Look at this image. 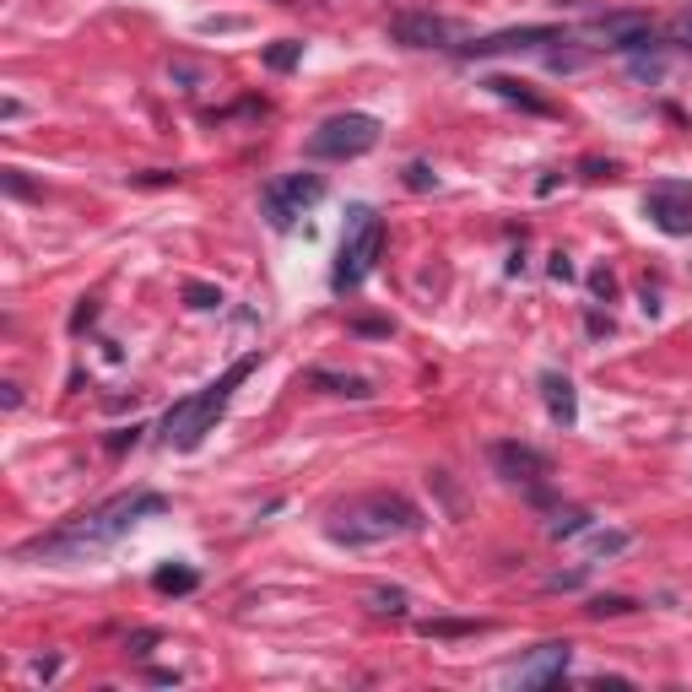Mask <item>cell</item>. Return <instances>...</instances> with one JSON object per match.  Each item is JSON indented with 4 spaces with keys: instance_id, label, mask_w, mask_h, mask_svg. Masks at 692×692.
Listing matches in <instances>:
<instances>
[{
    "instance_id": "6",
    "label": "cell",
    "mask_w": 692,
    "mask_h": 692,
    "mask_svg": "<svg viewBox=\"0 0 692 692\" xmlns=\"http://www.w3.org/2000/svg\"><path fill=\"white\" fill-rule=\"evenodd\" d=\"M319 201H325V179H319V173H276L260 190V211L276 233H287L292 222H298L303 211H314Z\"/></svg>"
},
{
    "instance_id": "37",
    "label": "cell",
    "mask_w": 692,
    "mask_h": 692,
    "mask_svg": "<svg viewBox=\"0 0 692 692\" xmlns=\"http://www.w3.org/2000/svg\"><path fill=\"white\" fill-rule=\"evenodd\" d=\"M584 325H590V336H611V319H606V314H590Z\"/></svg>"
},
{
    "instance_id": "17",
    "label": "cell",
    "mask_w": 692,
    "mask_h": 692,
    "mask_svg": "<svg viewBox=\"0 0 692 692\" xmlns=\"http://www.w3.org/2000/svg\"><path fill=\"white\" fill-rule=\"evenodd\" d=\"M428 638H471V633H487V622L476 617H433V622H417Z\"/></svg>"
},
{
    "instance_id": "16",
    "label": "cell",
    "mask_w": 692,
    "mask_h": 692,
    "mask_svg": "<svg viewBox=\"0 0 692 692\" xmlns=\"http://www.w3.org/2000/svg\"><path fill=\"white\" fill-rule=\"evenodd\" d=\"M152 590L157 595H195V590H201V574H195L190 563H163L152 574Z\"/></svg>"
},
{
    "instance_id": "36",
    "label": "cell",
    "mask_w": 692,
    "mask_h": 692,
    "mask_svg": "<svg viewBox=\"0 0 692 692\" xmlns=\"http://www.w3.org/2000/svg\"><path fill=\"white\" fill-rule=\"evenodd\" d=\"M173 179H179V173H168V168H152V173H141L136 184H173Z\"/></svg>"
},
{
    "instance_id": "33",
    "label": "cell",
    "mask_w": 692,
    "mask_h": 692,
    "mask_svg": "<svg viewBox=\"0 0 692 692\" xmlns=\"http://www.w3.org/2000/svg\"><path fill=\"white\" fill-rule=\"evenodd\" d=\"M60 671V655H49V660H33V676H38V682H49V676H55Z\"/></svg>"
},
{
    "instance_id": "27",
    "label": "cell",
    "mask_w": 692,
    "mask_h": 692,
    "mask_svg": "<svg viewBox=\"0 0 692 692\" xmlns=\"http://www.w3.org/2000/svg\"><path fill=\"white\" fill-rule=\"evenodd\" d=\"M574 276H579V271H574V260H568L563 249H557V255H552V282H574Z\"/></svg>"
},
{
    "instance_id": "30",
    "label": "cell",
    "mask_w": 692,
    "mask_h": 692,
    "mask_svg": "<svg viewBox=\"0 0 692 692\" xmlns=\"http://www.w3.org/2000/svg\"><path fill=\"white\" fill-rule=\"evenodd\" d=\"M92 319H98V303H92V298H87V303H82V309H76V314H71V330H76V336H82V330L92 325Z\"/></svg>"
},
{
    "instance_id": "13",
    "label": "cell",
    "mask_w": 692,
    "mask_h": 692,
    "mask_svg": "<svg viewBox=\"0 0 692 692\" xmlns=\"http://www.w3.org/2000/svg\"><path fill=\"white\" fill-rule=\"evenodd\" d=\"M541 401H547V417L557 422V428H574L579 422V390H574L568 374L547 368V374H541Z\"/></svg>"
},
{
    "instance_id": "35",
    "label": "cell",
    "mask_w": 692,
    "mask_h": 692,
    "mask_svg": "<svg viewBox=\"0 0 692 692\" xmlns=\"http://www.w3.org/2000/svg\"><path fill=\"white\" fill-rule=\"evenodd\" d=\"M590 287L601 292V298H611V292H617V282H611V271H595V276H590Z\"/></svg>"
},
{
    "instance_id": "21",
    "label": "cell",
    "mask_w": 692,
    "mask_h": 692,
    "mask_svg": "<svg viewBox=\"0 0 692 692\" xmlns=\"http://www.w3.org/2000/svg\"><path fill=\"white\" fill-rule=\"evenodd\" d=\"M298 60H303V44H298V38H276V44L265 49V65H271V71H292Z\"/></svg>"
},
{
    "instance_id": "29",
    "label": "cell",
    "mask_w": 692,
    "mask_h": 692,
    "mask_svg": "<svg viewBox=\"0 0 692 692\" xmlns=\"http://www.w3.org/2000/svg\"><path fill=\"white\" fill-rule=\"evenodd\" d=\"M584 179H617V163H595V157H584Z\"/></svg>"
},
{
    "instance_id": "38",
    "label": "cell",
    "mask_w": 692,
    "mask_h": 692,
    "mask_svg": "<svg viewBox=\"0 0 692 692\" xmlns=\"http://www.w3.org/2000/svg\"><path fill=\"white\" fill-rule=\"evenodd\" d=\"M0 390H6V395H0V401H6V411L22 406V390H17V384H0Z\"/></svg>"
},
{
    "instance_id": "23",
    "label": "cell",
    "mask_w": 692,
    "mask_h": 692,
    "mask_svg": "<svg viewBox=\"0 0 692 692\" xmlns=\"http://www.w3.org/2000/svg\"><path fill=\"white\" fill-rule=\"evenodd\" d=\"M628 547H633L628 530H595V536H590V552L595 557H617V552H628Z\"/></svg>"
},
{
    "instance_id": "19",
    "label": "cell",
    "mask_w": 692,
    "mask_h": 692,
    "mask_svg": "<svg viewBox=\"0 0 692 692\" xmlns=\"http://www.w3.org/2000/svg\"><path fill=\"white\" fill-rule=\"evenodd\" d=\"M368 601H374L379 617H406L411 595H406V590H395V584H374V590H368Z\"/></svg>"
},
{
    "instance_id": "18",
    "label": "cell",
    "mask_w": 692,
    "mask_h": 692,
    "mask_svg": "<svg viewBox=\"0 0 692 692\" xmlns=\"http://www.w3.org/2000/svg\"><path fill=\"white\" fill-rule=\"evenodd\" d=\"M584 530H590V509H557L547 519V536L552 541H574V536H584Z\"/></svg>"
},
{
    "instance_id": "28",
    "label": "cell",
    "mask_w": 692,
    "mask_h": 692,
    "mask_svg": "<svg viewBox=\"0 0 692 692\" xmlns=\"http://www.w3.org/2000/svg\"><path fill=\"white\" fill-rule=\"evenodd\" d=\"M671 38H676L682 49H692V11H682V17L671 22Z\"/></svg>"
},
{
    "instance_id": "8",
    "label": "cell",
    "mask_w": 692,
    "mask_h": 692,
    "mask_svg": "<svg viewBox=\"0 0 692 692\" xmlns=\"http://www.w3.org/2000/svg\"><path fill=\"white\" fill-rule=\"evenodd\" d=\"M487 455H492V465H498V476H503V482L530 487V498H541V492H547L552 460L541 455L536 444H519V438H498V444H492Z\"/></svg>"
},
{
    "instance_id": "1",
    "label": "cell",
    "mask_w": 692,
    "mask_h": 692,
    "mask_svg": "<svg viewBox=\"0 0 692 692\" xmlns=\"http://www.w3.org/2000/svg\"><path fill=\"white\" fill-rule=\"evenodd\" d=\"M157 514H168L163 492H119V498L98 503V509L76 514L71 525L49 530V536L28 541V547H17V563H33V557H44V563H82V557L109 552L119 536H130L141 519H157Z\"/></svg>"
},
{
    "instance_id": "22",
    "label": "cell",
    "mask_w": 692,
    "mask_h": 692,
    "mask_svg": "<svg viewBox=\"0 0 692 692\" xmlns=\"http://www.w3.org/2000/svg\"><path fill=\"white\" fill-rule=\"evenodd\" d=\"M584 611L601 622V617H628V611H638V601H633V595H595V601L584 606Z\"/></svg>"
},
{
    "instance_id": "12",
    "label": "cell",
    "mask_w": 692,
    "mask_h": 692,
    "mask_svg": "<svg viewBox=\"0 0 692 692\" xmlns=\"http://www.w3.org/2000/svg\"><path fill=\"white\" fill-rule=\"evenodd\" d=\"M568 665H574V644H568V638H547V644H536V655L525 665H514V682L519 687H552L568 676Z\"/></svg>"
},
{
    "instance_id": "26",
    "label": "cell",
    "mask_w": 692,
    "mask_h": 692,
    "mask_svg": "<svg viewBox=\"0 0 692 692\" xmlns=\"http://www.w3.org/2000/svg\"><path fill=\"white\" fill-rule=\"evenodd\" d=\"M141 433H146V428H136V422H130V428H119V433H109V455H119V449H130Z\"/></svg>"
},
{
    "instance_id": "7",
    "label": "cell",
    "mask_w": 692,
    "mask_h": 692,
    "mask_svg": "<svg viewBox=\"0 0 692 692\" xmlns=\"http://www.w3.org/2000/svg\"><path fill=\"white\" fill-rule=\"evenodd\" d=\"M595 49H617V55H649V49L660 44L655 38V22L644 17V11H606V17H595L590 28H584Z\"/></svg>"
},
{
    "instance_id": "31",
    "label": "cell",
    "mask_w": 692,
    "mask_h": 692,
    "mask_svg": "<svg viewBox=\"0 0 692 692\" xmlns=\"http://www.w3.org/2000/svg\"><path fill=\"white\" fill-rule=\"evenodd\" d=\"M6 190H11V195H33V184L22 179V168H6Z\"/></svg>"
},
{
    "instance_id": "32",
    "label": "cell",
    "mask_w": 692,
    "mask_h": 692,
    "mask_svg": "<svg viewBox=\"0 0 692 692\" xmlns=\"http://www.w3.org/2000/svg\"><path fill=\"white\" fill-rule=\"evenodd\" d=\"M357 336H390V325H384V319H357Z\"/></svg>"
},
{
    "instance_id": "10",
    "label": "cell",
    "mask_w": 692,
    "mask_h": 692,
    "mask_svg": "<svg viewBox=\"0 0 692 692\" xmlns=\"http://www.w3.org/2000/svg\"><path fill=\"white\" fill-rule=\"evenodd\" d=\"M390 38L401 49H460V28L438 11H401L390 17Z\"/></svg>"
},
{
    "instance_id": "25",
    "label": "cell",
    "mask_w": 692,
    "mask_h": 692,
    "mask_svg": "<svg viewBox=\"0 0 692 692\" xmlns=\"http://www.w3.org/2000/svg\"><path fill=\"white\" fill-rule=\"evenodd\" d=\"M584 579H590V568H568V574L547 579V590H584Z\"/></svg>"
},
{
    "instance_id": "2",
    "label": "cell",
    "mask_w": 692,
    "mask_h": 692,
    "mask_svg": "<svg viewBox=\"0 0 692 692\" xmlns=\"http://www.w3.org/2000/svg\"><path fill=\"white\" fill-rule=\"evenodd\" d=\"M330 541L336 547H379L395 536H417L422 530V509L406 492H357L330 509Z\"/></svg>"
},
{
    "instance_id": "3",
    "label": "cell",
    "mask_w": 692,
    "mask_h": 692,
    "mask_svg": "<svg viewBox=\"0 0 692 692\" xmlns=\"http://www.w3.org/2000/svg\"><path fill=\"white\" fill-rule=\"evenodd\" d=\"M260 357H265V352L255 346V352L238 357L228 374L211 379L206 390H195V395H184V401H173V406L163 411V422H157V438H163L168 449H184V455H190V449H201V444H206V433L222 422V411L233 406V390L260 368Z\"/></svg>"
},
{
    "instance_id": "5",
    "label": "cell",
    "mask_w": 692,
    "mask_h": 692,
    "mask_svg": "<svg viewBox=\"0 0 692 692\" xmlns=\"http://www.w3.org/2000/svg\"><path fill=\"white\" fill-rule=\"evenodd\" d=\"M379 119L374 114H330L325 125H314V136L303 141V152L314 163H352V157L374 152L379 146Z\"/></svg>"
},
{
    "instance_id": "9",
    "label": "cell",
    "mask_w": 692,
    "mask_h": 692,
    "mask_svg": "<svg viewBox=\"0 0 692 692\" xmlns=\"http://www.w3.org/2000/svg\"><path fill=\"white\" fill-rule=\"evenodd\" d=\"M644 217L655 222L665 238H687V233H692V184H676V179L649 184Z\"/></svg>"
},
{
    "instance_id": "11",
    "label": "cell",
    "mask_w": 692,
    "mask_h": 692,
    "mask_svg": "<svg viewBox=\"0 0 692 692\" xmlns=\"http://www.w3.org/2000/svg\"><path fill=\"white\" fill-rule=\"evenodd\" d=\"M541 44H563V28H547V22H530V28H503L487 38H471L460 44V60H492V55H514V49H541Z\"/></svg>"
},
{
    "instance_id": "20",
    "label": "cell",
    "mask_w": 692,
    "mask_h": 692,
    "mask_svg": "<svg viewBox=\"0 0 692 692\" xmlns=\"http://www.w3.org/2000/svg\"><path fill=\"white\" fill-rule=\"evenodd\" d=\"M184 303L190 309H201V314H211V309H222V287H211V282H184Z\"/></svg>"
},
{
    "instance_id": "14",
    "label": "cell",
    "mask_w": 692,
    "mask_h": 692,
    "mask_svg": "<svg viewBox=\"0 0 692 692\" xmlns=\"http://www.w3.org/2000/svg\"><path fill=\"white\" fill-rule=\"evenodd\" d=\"M482 87L492 92V98H503V103H514V109H525V114H541V119L552 114V103H547V98H536V92H530L525 82H514V76H487Z\"/></svg>"
},
{
    "instance_id": "24",
    "label": "cell",
    "mask_w": 692,
    "mask_h": 692,
    "mask_svg": "<svg viewBox=\"0 0 692 692\" xmlns=\"http://www.w3.org/2000/svg\"><path fill=\"white\" fill-rule=\"evenodd\" d=\"M406 190H417V195L438 190V173H433L428 163H406Z\"/></svg>"
},
{
    "instance_id": "4",
    "label": "cell",
    "mask_w": 692,
    "mask_h": 692,
    "mask_svg": "<svg viewBox=\"0 0 692 692\" xmlns=\"http://www.w3.org/2000/svg\"><path fill=\"white\" fill-rule=\"evenodd\" d=\"M384 255V217L368 201H352L346 206V228H341V244H336V271H330V287L341 292H357L374 276V265Z\"/></svg>"
},
{
    "instance_id": "15",
    "label": "cell",
    "mask_w": 692,
    "mask_h": 692,
    "mask_svg": "<svg viewBox=\"0 0 692 692\" xmlns=\"http://www.w3.org/2000/svg\"><path fill=\"white\" fill-rule=\"evenodd\" d=\"M309 384H319V390H330V395H346V401H374V379H363V374H330V368H309Z\"/></svg>"
},
{
    "instance_id": "34",
    "label": "cell",
    "mask_w": 692,
    "mask_h": 692,
    "mask_svg": "<svg viewBox=\"0 0 692 692\" xmlns=\"http://www.w3.org/2000/svg\"><path fill=\"white\" fill-rule=\"evenodd\" d=\"M157 638H163V633H157V628H146V633H136V638H130V649H136V655H146V649H152Z\"/></svg>"
}]
</instances>
